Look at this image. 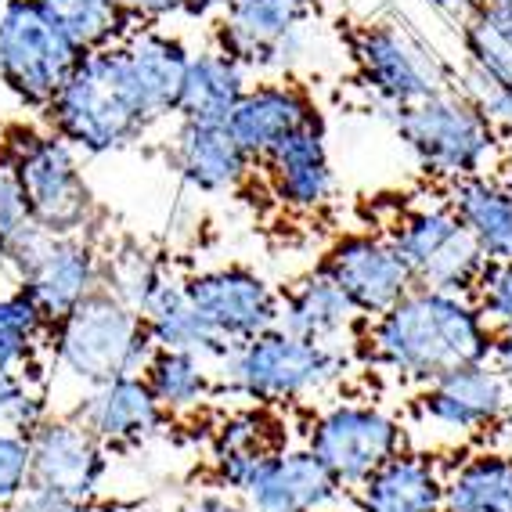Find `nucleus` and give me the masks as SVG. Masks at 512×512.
I'll return each mask as SVG.
<instances>
[{
	"instance_id": "nucleus-1",
	"label": "nucleus",
	"mask_w": 512,
	"mask_h": 512,
	"mask_svg": "<svg viewBox=\"0 0 512 512\" xmlns=\"http://www.w3.org/2000/svg\"><path fill=\"white\" fill-rule=\"evenodd\" d=\"M494 325L473 296L419 289L397 300L390 311L365 321L357 339V361L365 372L390 375L394 383L422 386L466 365L491 361Z\"/></svg>"
},
{
	"instance_id": "nucleus-40",
	"label": "nucleus",
	"mask_w": 512,
	"mask_h": 512,
	"mask_svg": "<svg viewBox=\"0 0 512 512\" xmlns=\"http://www.w3.org/2000/svg\"><path fill=\"white\" fill-rule=\"evenodd\" d=\"M91 505L87 502H76L69 494L55 491V487H37L29 484V491L22 494L19 502L11 505L8 512H87Z\"/></svg>"
},
{
	"instance_id": "nucleus-2",
	"label": "nucleus",
	"mask_w": 512,
	"mask_h": 512,
	"mask_svg": "<svg viewBox=\"0 0 512 512\" xmlns=\"http://www.w3.org/2000/svg\"><path fill=\"white\" fill-rule=\"evenodd\" d=\"M357 368V347H325L275 325L220 357L217 397L282 412L336 394Z\"/></svg>"
},
{
	"instance_id": "nucleus-48",
	"label": "nucleus",
	"mask_w": 512,
	"mask_h": 512,
	"mask_svg": "<svg viewBox=\"0 0 512 512\" xmlns=\"http://www.w3.org/2000/svg\"><path fill=\"white\" fill-rule=\"evenodd\" d=\"M502 426H505V430H512V408H509V419H505Z\"/></svg>"
},
{
	"instance_id": "nucleus-6",
	"label": "nucleus",
	"mask_w": 512,
	"mask_h": 512,
	"mask_svg": "<svg viewBox=\"0 0 512 512\" xmlns=\"http://www.w3.org/2000/svg\"><path fill=\"white\" fill-rule=\"evenodd\" d=\"M0 152L15 166L29 213L44 235L98 238V199L83 174V156L69 141L51 127H11L0 134Z\"/></svg>"
},
{
	"instance_id": "nucleus-34",
	"label": "nucleus",
	"mask_w": 512,
	"mask_h": 512,
	"mask_svg": "<svg viewBox=\"0 0 512 512\" xmlns=\"http://www.w3.org/2000/svg\"><path fill=\"white\" fill-rule=\"evenodd\" d=\"M174 267H166L156 253L123 242V246L105 249V293H112L119 303H127L130 311H145L159 285L166 282Z\"/></svg>"
},
{
	"instance_id": "nucleus-43",
	"label": "nucleus",
	"mask_w": 512,
	"mask_h": 512,
	"mask_svg": "<svg viewBox=\"0 0 512 512\" xmlns=\"http://www.w3.org/2000/svg\"><path fill=\"white\" fill-rule=\"evenodd\" d=\"M195 512H249V509L238 494L213 484V491H202L199 498H195Z\"/></svg>"
},
{
	"instance_id": "nucleus-32",
	"label": "nucleus",
	"mask_w": 512,
	"mask_h": 512,
	"mask_svg": "<svg viewBox=\"0 0 512 512\" xmlns=\"http://www.w3.org/2000/svg\"><path fill=\"white\" fill-rule=\"evenodd\" d=\"M33 4L80 47L83 55L119 44L138 26L116 0H33Z\"/></svg>"
},
{
	"instance_id": "nucleus-37",
	"label": "nucleus",
	"mask_w": 512,
	"mask_h": 512,
	"mask_svg": "<svg viewBox=\"0 0 512 512\" xmlns=\"http://www.w3.org/2000/svg\"><path fill=\"white\" fill-rule=\"evenodd\" d=\"M33 484V455L29 437L0 426V512H8Z\"/></svg>"
},
{
	"instance_id": "nucleus-7",
	"label": "nucleus",
	"mask_w": 512,
	"mask_h": 512,
	"mask_svg": "<svg viewBox=\"0 0 512 512\" xmlns=\"http://www.w3.org/2000/svg\"><path fill=\"white\" fill-rule=\"evenodd\" d=\"M357 80L379 109H408L455 87V69L401 19H368L350 33Z\"/></svg>"
},
{
	"instance_id": "nucleus-44",
	"label": "nucleus",
	"mask_w": 512,
	"mask_h": 512,
	"mask_svg": "<svg viewBox=\"0 0 512 512\" xmlns=\"http://www.w3.org/2000/svg\"><path fill=\"white\" fill-rule=\"evenodd\" d=\"M491 365L498 368L505 383L512 386V325H502V329H494Z\"/></svg>"
},
{
	"instance_id": "nucleus-25",
	"label": "nucleus",
	"mask_w": 512,
	"mask_h": 512,
	"mask_svg": "<svg viewBox=\"0 0 512 512\" xmlns=\"http://www.w3.org/2000/svg\"><path fill=\"white\" fill-rule=\"evenodd\" d=\"M123 51L130 58V73H134L152 123L177 116V98H181V83L188 73V58H192V47L184 44V37L156 22H138L123 37Z\"/></svg>"
},
{
	"instance_id": "nucleus-18",
	"label": "nucleus",
	"mask_w": 512,
	"mask_h": 512,
	"mask_svg": "<svg viewBox=\"0 0 512 512\" xmlns=\"http://www.w3.org/2000/svg\"><path fill=\"white\" fill-rule=\"evenodd\" d=\"M256 170H264V181L282 210L296 217H314L336 195V170L329 156V134L325 119H314L307 127L293 130L267 152Z\"/></svg>"
},
{
	"instance_id": "nucleus-9",
	"label": "nucleus",
	"mask_w": 512,
	"mask_h": 512,
	"mask_svg": "<svg viewBox=\"0 0 512 512\" xmlns=\"http://www.w3.org/2000/svg\"><path fill=\"white\" fill-rule=\"evenodd\" d=\"M80 58V47L33 0L0 4V83L19 105L44 116Z\"/></svg>"
},
{
	"instance_id": "nucleus-20",
	"label": "nucleus",
	"mask_w": 512,
	"mask_h": 512,
	"mask_svg": "<svg viewBox=\"0 0 512 512\" xmlns=\"http://www.w3.org/2000/svg\"><path fill=\"white\" fill-rule=\"evenodd\" d=\"M170 170L181 177L184 188L199 195H235L253 181L256 163L238 148L224 123H188L177 119L166 141Z\"/></svg>"
},
{
	"instance_id": "nucleus-21",
	"label": "nucleus",
	"mask_w": 512,
	"mask_h": 512,
	"mask_svg": "<svg viewBox=\"0 0 512 512\" xmlns=\"http://www.w3.org/2000/svg\"><path fill=\"white\" fill-rule=\"evenodd\" d=\"M314 119H321V112L311 91L296 83L293 76H275V80L249 83V91L242 94L224 127L231 130L238 148L253 163H260L278 141H285L293 130L307 127Z\"/></svg>"
},
{
	"instance_id": "nucleus-5",
	"label": "nucleus",
	"mask_w": 512,
	"mask_h": 512,
	"mask_svg": "<svg viewBox=\"0 0 512 512\" xmlns=\"http://www.w3.org/2000/svg\"><path fill=\"white\" fill-rule=\"evenodd\" d=\"M383 119L419 166V174L440 188L473 174H494L502 134L458 87L408 109H386Z\"/></svg>"
},
{
	"instance_id": "nucleus-31",
	"label": "nucleus",
	"mask_w": 512,
	"mask_h": 512,
	"mask_svg": "<svg viewBox=\"0 0 512 512\" xmlns=\"http://www.w3.org/2000/svg\"><path fill=\"white\" fill-rule=\"evenodd\" d=\"M47 339H51V321L37 311V303L15 285L8 293H0V365L51 375Z\"/></svg>"
},
{
	"instance_id": "nucleus-26",
	"label": "nucleus",
	"mask_w": 512,
	"mask_h": 512,
	"mask_svg": "<svg viewBox=\"0 0 512 512\" xmlns=\"http://www.w3.org/2000/svg\"><path fill=\"white\" fill-rule=\"evenodd\" d=\"M444 202L473 235L487 264L512 260V192L502 184V177L473 174L444 184Z\"/></svg>"
},
{
	"instance_id": "nucleus-35",
	"label": "nucleus",
	"mask_w": 512,
	"mask_h": 512,
	"mask_svg": "<svg viewBox=\"0 0 512 512\" xmlns=\"http://www.w3.org/2000/svg\"><path fill=\"white\" fill-rule=\"evenodd\" d=\"M47 383H51V375H33L0 365V426L19 430L26 437L37 430L40 422L55 412Z\"/></svg>"
},
{
	"instance_id": "nucleus-23",
	"label": "nucleus",
	"mask_w": 512,
	"mask_h": 512,
	"mask_svg": "<svg viewBox=\"0 0 512 512\" xmlns=\"http://www.w3.org/2000/svg\"><path fill=\"white\" fill-rule=\"evenodd\" d=\"M289 440L278 430V412L238 404L231 412L217 415L210 426V476L213 484L231 494H246L256 469L264 466L271 451L285 448Z\"/></svg>"
},
{
	"instance_id": "nucleus-29",
	"label": "nucleus",
	"mask_w": 512,
	"mask_h": 512,
	"mask_svg": "<svg viewBox=\"0 0 512 512\" xmlns=\"http://www.w3.org/2000/svg\"><path fill=\"white\" fill-rule=\"evenodd\" d=\"M440 512H512V451L487 444L448 462Z\"/></svg>"
},
{
	"instance_id": "nucleus-16",
	"label": "nucleus",
	"mask_w": 512,
	"mask_h": 512,
	"mask_svg": "<svg viewBox=\"0 0 512 512\" xmlns=\"http://www.w3.org/2000/svg\"><path fill=\"white\" fill-rule=\"evenodd\" d=\"M33 484L91 505L109 476V448L69 412H51L29 433Z\"/></svg>"
},
{
	"instance_id": "nucleus-10",
	"label": "nucleus",
	"mask_w": 512,
	"mask_h": 512,
	"mask_svg": "<svg viewBox=\"0 0 512 512\" xmlns=\"http://www.w3.org/2000/svg\"><path fill=\"white\" fill-rule=\"evenodd\" d=\"M321 0H231L213 19V44L260 80L293 76Z\"/></svg>"
},
{
	"instance_id": "nucleus-50",
	"label": "nucleus",
	"mask_w": 512,
	"mask_h": 512,
	"mask_svg": "<svg viewBox=\"0 0 512 512\" xmlns=\"http://www.w3.org/2000/svg\"><path fill=\"white\" fill-rule=\"evenodd\" d=\"M0 4H4V0H0Z\"/></svg>"
},
{
	"instance_id": "nucleus-42",
	"label": "nucleus",
	"mask_w": 512,
	"mask_h": 512,
	"mask_svg": "<svg viewBox=\"0 0 512 512\" xmlns=\"http://www.w3.org/2000/svg\"><path fill=\"white\" fill-rule=\"evenodd\" d=\"M422 4H426L433 15H440L444 22H451V26H462L473 11L484 8V0H422Z\"/></svg>"
},
{
	"instance_id": "nucleus-46",
	"label": "nucleus",
	"mask_w": 512,
	"mask_h": 512,
	"mask_svg": "<svg viewBox=\"0 0 512 512\" xmlns=\"http://www.w3.org/2000/svg\"><path fill=\"white\" fill-rule=\"evenodd\" d=\"M494 174L502 177V184L512 192V134H502V148H498V163H494Z\"/></svg>"
},
{
	"instance_id": "nucleus-13",
	"label": "nucleus",
	"mask_w": 512,
	"mask_h": 512,
	"mask_svg": "<svg viewBox=\"0 0 512 512\" xmlns=\"http://www.w3.org/2000/svg\"><path fill=\"white\" fill-rule=\"evenodd\" d=\"M512 386L491 361L466 365L458 372L440 375L437 383L415 390L408 412L419 426L455 440V444H473L487 437L509 419Z\"/></svg>"
},
{
	"instance_id": "nucleus-14",
	"label": "nucleus",
	"mask_w": 512,
	"mask_h": 512,
	"mask_svg": "<svg viewBox=\"0 0 512 512\" xmlns=\"http://www.w3.org/2000/svg\"><path fill=\"white\" fill-rule=\"evenodd\" d=\"M318 271H325L365 318L390 311L397 300H404L415 289L412 267L386 231L336 235L321 253Z\"/></svg>"
},
{
	"instance_id": "nucleus-19",
	"label": "nucleus",
	"mask_w": 512,
	"mask_h": 512,
	"mask_svg": "<svg viewBox=\"0 0 512 512\" xmlns=\"http://www.w3.org/2000/svg\"><path fill=\"white\" fill-rule=\"evenodd\" d=\"M69 415L80 419L109 451L141 448L170 426L156 394L148 390L145 375H119L91 390H80Z\"/></svg>"
},
{
	"instance_id": "nucleus-27",
	"label": "nucleus",
	"mask_w": 512,
	"mask_h": 512,
	"mask_svg": "<svg viewBox=\"0 0 512 512\" xmlns=\"http://www.w3.org/2000/svg\"><path fill=\"white\" fill-rule=\"evenodd\" d=\"M249 80L253 73L242 62H235L228 51H220L217 44L199 47L188 58V73H184L181 98H177V119L228 123L242 94L249 91Z\"/></svg>"
},
{
	"instance_id": "nucleus-28",
	"label": "nucleus",
	"mask_w": 512,
	"mask_h": 512,
	"mask_svg": "<svg viewBox=\"0 0 512 512\" xmlns=\"http://www.w3.org/2000/svg\"><path fill=\"white\" fill-rule=\"evenodd\" d=\"M141 321H145L148 336L156 343V350H188V354H199L206 361L217 365L220 357L228 354L235 343H224L217 332L206 325L199 311H195L192 296L184 289L181 275H166V282L159 285L152 300L145 303L141 311Z\"/></svg>"
},
{
	"instance_id": "nucleus-12",
	"label": "nucleus",
	"mask_w": 512,
	"mask_h": 512,
	"mask_svg": "<svg viewBox=\"0 0 512 512\" xmlns=\"http://www.w3.org/2000/svg\"><path fill=\"white\" fill-rule=\"evenodd\" d=\"M11 285L51 325L105 289V246L91 235H44L8 267Z\"/></svg>"
},
{
	"instance_id": "nucleus-17",
	"label": "nucleus",
	"mask_w": 512,
	"mask_h": 512,
	"mask_svg": "<svg viewBox=\"0 0 512 512\" xmlns=\"http://www.w3.org/2000/svg\"><path fill=\"white\" fill-rule=\"evenodd\" d=\"M242 502L249 512H339L350 491L307 444H285L264 458Z\"/></svg>"
},
{
	"instance_id": "nucleus-47",
	"label": "nucleus",
	"mask_w": 512,
	"mask_h": 512,
	"mask_svg": "<svg viewBox=\"0 0 512 512\" xmlns=\"http://www.w3.org/2000/svg\"><path fill=\"white\" fill-rule=\"evenodd\" d=\"M484 8H512V0H484Z\"/></svg>"
},
{
	"instance_id": "nucleus-33",
	"label": "nucleus",
	"mask_w": 512,
	"mask_h": 512,
	"mask_svg": "<svg viewBox=\"0 0 512 512\" xmlns=\"http://www.w3.org/2000/svg\"><path fill=\"white\" fill-rule=\"evenodd\" d=\"M462 62L512 91V8H480L462 26Z\"/></svg>"
},
{
	"instance_id": "nucleus-24",
	"label": "nucleus",
	"mask_w": 512,
	"mask_h": 512,
	"mask_svg": "<svg viewBox=\"0 0 512 512\" xmlns=\"http://www.w3.org/2000/svg\"><path fill=\"white\" fill-rule=\"evenodd\" d=\"M448 462L426 448H404L350 491V512H440Z\"/></svg>"
},
{
	"instance_id": "nucleus-39",
	"label": "nucleus",
	"mask_w": 512,
	"mask_h": 512,
	"mask_svg": "<svg viewBox=\"0 0 512 512\" xmlns=\"http://www.w3.org/2000/svg\"><path fill=\"white\" fill-rule=\"evenodd\" d=\"M473 300L494 329L512 325V260L487 264V271L480 275V282L473 289Z\"/></svg>"
},
{
	"instance_id": "nucleus-3",
	"label": "nucleus",
	"mask_w": 512,
	"mask_h": 512,
	"mask_svg": "<svg viewBox=\"0 0 512 512\" xmlns=\"http://www.w3.org/2000/svg\"><path fill=\"white\" fill-rule=\"evenodd\" d=\"M40 119L58 138L69 141L83 159L119 156L141 145L148 130L156 127L130 73L123 40L87 51Z\"/></svg>"
},
{
	"instance_id": "nucleus-11",
	"label": "nucleus",
	"mask_w": 512,
	"mask_h": 512,
	"mask_svg": "<svg viewBox=\"0 0 512 512\" xmlns=\"http://www.w3.org/2000/svg\"><path fill=\"white\" fill-rule=\"evenodd\" d=\"M394 246L408 260L419 289H440V293L473 296L476 282L487 271V256L473 242L462 220L455 217L444 195L440 202L408 206L401 217L386 228Z\"/></svg>"
},
{
	"instance_id": "nucleus-36",
	"label": "nucleus",
	"mask_w": 512,
	"mask_h": 512,
	"mask_svg": "<svg viewBox=\"0 0 512 512\" xmlns=\"http://www.w3.org/2000/svg\"><path fill=\"white\" fill-rule=\"evenodd\" d=\"M40 238V228L29 213L26 192L11 159L0 152V264L11 267Z\"/></svg>"
},
{
	"instance_id": "nucleus-15",
	"label": "nucleus",
	"mask_w": 512,
	"mask_h": 512,
	"mask_svg": "<svg viewBox=\"0 0 512 512\" xmlns=\"http://www.w3.org/2000/svg\"><path fill=\"white\" fill-rule=\"evenodd\" d=\"M195 311L224 343H246L278 325L282 289L246 264H217L184 278Z\"/></svg>"
},
{
	"instance_id": "nucleus-8",
	"label": "nucleus",
	"mask_w": 512,
	"mask_h": 512,
	"mask_svg": "<svg viewBox=\"0 0 512 512\" xmlns=\"http://www.w3.org/2000/svg\"><path fill=\"white\" fill-rule=\"evenodd\" d=\"M303 444L325 462L339 484L354 491L375 469L412 448L408 419L379 401H329L303 426Z\"/></svg>"
},
{
	"instance_id": "nucleus-30",
	"label": "nucleus",
	"mask_w": 512,
	"mask_h": 512,
	"mask_svg": "<svg viewBox=\"0 0 512 512\" xmlns=\"http://www.w3.org/2000/svg\"><path fill=\"white\" fill-rule=\"evenodd\" d=\"M145 383L170 422L206 415L217 401V365L188 350H156L145 368Z\"/></svg>"
},
{
	"instance_id": "nucleus-38",
	"label": "nucleus",
	"mask_w": 512,
	"mask_h": 512,
	"mask_svg": "<svg viewBox=\"0 0 512 512\" xmlns=\"http://www.w3.org/2000/svg\"><path fill=\"white\" fill-rule=\"evenodd\" d=\"M455 87L473 101L476 109L484 112L487 123H491L498 134H512V91L502 83L487 80L484 73H476L462 62V69L455 73Z\"/></svg>"
},
{
	"instance_id": "nucleus-4",
	"label": "nucleus",
	"mask_w": 512,
	"mask_h": 512,
	"mask_svg": "<svg viewBox=\"0 0 512 512\" xmlns=\"http://www.w3.org/2000/svg\"><path fill=\"white\" fill-rule=\"evenodd\" d=\"M152 357L156 343L148 336L141 314L105 289L55 321L47 339L51 375L73 383L76 390H91L119 375H145Z\"/></svg>"
},
{
	"instance_id": "nucleus-49",
	"label": "nucleus",
	"mask_w": 512,
	"mask_h": 512,
	"mask_svg": "<svg viewBox=\"0 0 512 512\" xmlns=\"http://www.w3.org/2000/svg\"><path fill=\"white\" fill-rule=\"evenodd\" d=\"M0 271H4V275H8V267H4V264H0ZM11 278V275H8Z\"/></svg>"
},
{
	"instance_id": "nucleus-45",
	"label": "nucleus",
	"mask_w": 512,
	"mask_h": 512,
	"mask_svg": "<svg viewBox=\"0 0 512 512\" xmlns=\"http://www.w3.org/2000/svg\"><path fill=\"white\" fill-rule=\"evenodd\" d=\"M231 0H184V15L188 19H217V15H224L228 11Z\"/></svg>"
},
{
	"instance_id": "nucleus-41",
	"label": "nucleus",
	"mask_w": 512,
	"mask_h": 512,
	"mask_svg": "<svg viewBox=\"0 0 512 512\" xmlns=\"http://www.w3.org/2000/svg\"><path fill=\"white\" fill-rule=\"evenodd\" d=\"M134 22H166L184 15V0H116Z\"/></svg>"
},
{
	"instance_id": "nucleus-22",
	"label": "nucleus",
	"mask_w": 512,
	"mask_h": 512,
	"mask_svg": "<svg viewBox=\"0 0 512 512\" xmlns=\"http://www.w3.org/2000/svg\"><path fill=\"white\" fill-rule=\"evenodd\" d=\"M365 321L368 318L350 303V296L318 267L282 289L278 329L300 339L325 343V347H357Z\"/></svg>"
}]
</instances>
